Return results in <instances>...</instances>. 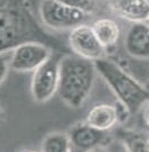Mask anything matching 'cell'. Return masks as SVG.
Instances as JSON below:
<instances>
[{
	"instance_id": "obj_5",
	"label": "cell",
	"mask_w": 149,
	"mask_h": 152,
	"mask_svg": "<svg viewBox=\"0 0 149 152\" xmlns=\"http://www.w3.org/2000/svg\"><path fill=\"white\" fill-rule=\"evenodd\" d=\"M63 56L56 52L42 66L33 72L31 80V93L34 101L45 103L58 91L59 65Z\"/></svg>"
},
{
	"instance_id": "obj_16",
	"label": "cell",
	"mask_w": 149,
	"mask_h": 152,
	"mask_svg": "<svg viewBox=\"0 0 149 152\" xmlns=\"http://www.w3.org/2000/svg\"><path fill=\"white\" fill-rule=\"evenodd\" d=\"M68 5L78 8L79 10H81L85 15L91 14L95 12V9L97 8V2L95 1H88V0H67L66 1Z\"/></svg>"
},
{
	"instance_id": "obj_10",
	"label": "cell",
	"mask_w": 149,
	"mask_h": 152,
	"mask_svg": "<svg viewBox=\"0 0 149 152\" xmlns=\"http://www.w3.org/2000/svg\"><path fill=\"white\" fill-rule=\"evenodd\" d=\"M109 8L118 17L131 22L132 24L146 23L149 17V2L148 1H110Z\"/></svg>"
},
{
	"instance_id": "obj_4",
	"label": "cell",
	"mask_w": 149,
	"mask_h": 152,
	"mask_svg": "<svg viewBox=\"0 0 149 152\" xmlns=\"http://www.w3.org/2000/svg\"><path fill=\"white\" fill-rule=\"evenodd\" d=\"M41 22L52 30H74L83 25L87 15L66 1H42L39 6Z\"/></svg>"
},
{
	"instance_id": "obj_14",
	"label": "cell",
	"mask_w": 149,
	"mask_h": 152,
	"mask_svg": "<svg viewBox=\"0 0 149 152\" xmlns=\"http://www.w3.org/2000/svg\"><path fill=\"white\" fill-rule=\"evenodd\" d=\"M41 152H72V144L67 133L55 132L47 135L42 142Z\"/></svg>"
},
{
	"instance_id": "obj_1",
	"label": "cell",
	"mask_w": 149,
	"mask_h": 152,
	"mask_svg": "<svg viewBox=\"0 0 149 152\" xmlns=\"http://www.w3.org/2000/svg\"><path fill=\"white\" fill-rule=\"evenodd\" d=\"M52 38L41 27L25 2L0 1V52L26 42L49 47Z\"/></svg>"
},
{
	"instance_id": "obj_17",
	"label": "cell",
	"mask_w": 149,
	"mask_h": 152,
	"mask_svg": "<svg viewBox=\"0 0 149 152\" xmlns=\"http://www.w3.org/2000/svg\"><path fill=\"white\" fill-rule=\"evenodd\" d=\"M145 123L147 127L149 128V104L147 106V109H146V113H145Z\"/></svg>"
},
{
	"instance_id": "obj_9",
	"label": "cell",
	"mask_w": 149,
	"mask_h": 152,
	"mask_svg": "<svg viewBox=\"0 0 149 152\" xmlns=\"http://www.w3.org/2000/svg\"><path fill=\"white\" fill-rule=\"evenodd\" d=\"M126 53L137 59H149V26L146 23L132 24L124 38Z\"/></svg>"
},
{
	"instance_id": "obj_11",
	"label": "cell",
	"mask_w": 149,
	"mask_h": 152,
	"mask_svg": "<svg viewBox=\"0 0 149 152\" xmlns=\"http://www.w3.org/2000/svg\"><path fill=\"white\" fill-rule=\"evenodd\" d=\"M120 118V111L113 104L100 103L92 107L88 111L85 117V123L99 131L109 132L116 125Z\"/></svg>"
},
{
	"instance_id": "obj_15",
	"label": "cell",
	"mask_w": 149,
	"mask_h": 152,
	"mask_svg": "<svg viewBox=\"0 0 149 152\" xmlns=\"http://www.w3.org/2000/svg\"><path fill=\"white\" fill-rule=\"evenodd\" d=\"M12 51L7 50L0 52V84L5 81L10 69V60H12Z\"/></svg>"
},
{
	"instance_id": "obj_20",
	"label": "cell",
	"mask_w": 149,
	"mask_h": 152,
	"mask_svg": "<svg viewBox=\"0 0 149 152\" xmlns=\"http://www.w3.org/2000/svg\"><path fill=\"white\" fill-rule=\"evenodd\" d=\"M0 121H1V110H0Z\"/></svg>"
},
{
	"instance_id": "obj_13",
	"label": "cell",
	"mask_w": 149,
	"mask_h": 152,
	"mask_svg": "<svg viewBox=\"0 0 149 152\" xmlns=\"http://www.w3.org/2000/svg\"><path fill=\"white\" fill-rule=\"evenodd\" d=\"M116 136L126 152H149V136L142 132L118 128Z\"/></svg>"
},
{
	"instance_id": "obj_8",
	"label": "cell",
	"mask_w": 149,
	"mask_h": 152,
	"mask_svg": "<svg viewBox=\"0 0 149 152\" xmlns=\"http://www.w3.org/2000/svg\"><path fill=\"white\" fill-rule=\"evenodd\" d=\"M67 135L71 141L72 148L78 152H89L104 148L110 141L109 132L93 128L85 121L73 125L67 132Z\"/></svg>"
},
{
	"instance_id": "obj_12",
	"label": "cell",
	"mask_w": 149,
	"mask_h": 152,
	"mask_svg": "<svg viewBox=\"0 0 149 152\" xmlns=\"http://www.w3.org/2000/svg\"><path fill=\"white\" fill-rule=\"evenodd\" d=\"M98 41L101 43L105 49L110 48L117 42L120 39L121 30L120 26L114 19L100 18L97 19L93 25L91 26Z\"/></svg>"
},
{
	"instance_id": "obj_19",
	"label": "cell",
	"mask_w": 149,
	"mask_h": 152,
	"mask_svg": "<svg viewBox=\"0 0 149 152\" xmlns=\"http://www.w3.org/2000/svg\"><path fill=\"white\" fill-rule=\"evenodd\" d=\"M146 24H147V25L149 26V17H148V19H147V20H146Z\"/></svg>"
},
{
	"instance_id": "obj_6",
	"label": "cell",
	"mask_w": 149,
	"mask_h": 152,
	"mask_svg": "<svg viewBox=\"0 0 149 152\" xmlns=\"http://www.w3.org/2000/svg\"><path fill=\"white\" fill-rule=\"evenodd\" d=\"M51 56V49L47 45L26 42L13 49L10 68L16 72H35Z\"/></svg>"
},
{
	"instance_id": "obj_2",
	"label": "cell",
	"mask_w": 149,
	"mask_h": 152,
	"mask_svg": "<svg viewBox=\"0 0 149 152\" xmlns=\"http://www.w3.org/2000/svg\"><path fill=\"white\" fill-rule=\"evenodd\" d=\"M95 63L76 55L63 56L59 65L57 94L65 104L80 108L88 99L96 78Z\"/></svg>"
},
{
	"instance_id": "obj_18",
	"label": "cell",
	"mask_w": 149,
	"mask_h": 152,
	"mask_svg": "<svg viewBox=\"0 0 149 152\" xmlns=\"http://www.w3.org/2000/svg\"><path fill=\"white\" fill-rule=\"evenodd\" d=\"M89 152H106V151L103 150V148H100V149H96V150H92V151H89Z\"/></svg>"
},
{
	"instance_id": "obj_7",
	"label": "cell",
	"mask_w": 149,
	"mask_h": 152,
	"mask_svg": "<svg viewBox=\"0 0 149 152\" xmlns=\"http://www.w3.org/2000/svg\"><path fill=\"white\" fill-rule=\"evenodd\" d=\"M68 45L78 57L83 59L96 61L106 58V49L98 41L92 27L87 24L78 26L70 32Z\"/></svg>"
},
{
	"instance_id": "obj_21",
	"label": "cell",
	"mask_w": 149,
	"mask_h": 152,
	"mask_svg": "<svg viewBox=\"0 0 149 152\" xmlns=\"http://www.w3.org/2000/svg\"><path fill=\"white\" fill-rule=\"evenodd\" d=\"M29 152H39V151H29Z\"/></svg>"
},
{
	"instance_id": "obj_3",
	"label": "cell",
	"mask_w": 149,
	"mask_h": 152,
	"mask_svg": "<svg viewBox=\"0 0 149 152\" xmlns=\"http://www.w3.org/2000/svg\"><path fill=\"white\" fill-rule=\"evenodd\" d=\"M97 73L108 84L113 93L129 115H136L149 104V90L128 74L116 63L107 58L93 61Z\"/></svg>"
}]
</instances>
